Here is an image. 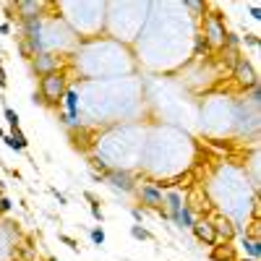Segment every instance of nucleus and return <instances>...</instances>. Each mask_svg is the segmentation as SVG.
Wrapping results in <instances>:
<instances>
[{"instance_id": "nucleus-1", "label": "nucleus", "mask_w": 261, "mask_h": 261, "mask_svg": "<svg viewBox=\"0 0 261 261\" xmlns=\"http://www.w3.org/2000/svg\"><path fill=\"white\" fill-rule=\"evenodd\" d=\"M65 78L63 73H50L42 76V84H39V99H45L47 105H58L65 94Z\"/></svg>"}, {"instance_id": "nucleus-2", "label": "nucleus", "mask_w": 261, "mask_h": 261, "mask_svg": "<svg viewBox=\"0 0 261 261\" xmlns=\"http://www.w3.org/2000/svg\"><path fill=\"white\" fill-rule=\"evenodd\" d=\"M225 24L219 21V16H206L204 21V45H212V47H225Z\"/></svg>"}, {"instance_id": "nucleus-3", "label": "nucleus", "mask_w": 261, "mask_h": 261, "mask_svg": "<svg viewBox=\"0 0 261 261\" xmlns=\"http://www.w3.org/2000/svg\"><path fill=\"white\" fill-rule=\"evenodd\" d=\"M63 102H65L63 123H68V126H78V123H81V115H78V89H76V86H68V89H65Z\"/></svg>"}, {"instance_id": "nucleus-4", "label": "nucleus", "mask_w": 261, "mask_h": 261, "mask_svg": "<svg viewBox=\"0 0 261 261\" xmlns=\"http://www.w3.org/2000/svg\"><path fill=\"white\" fill-rule=\"evenodd\" d=\"M235 78H238V84L246 86V89H256L259 86V76H256L254 65H251L246 58L235 60Z\"/></svg>"}, {"instance_id": "nucleus-5", "label": "nucleus", "mask_w": 261, "mask_h": 261, "mask_svg": "<svg viewBox=\"0 0 261 261\" xmlns=\"http://www.w3.org/2000/svg\"><path fill=\"white\" fill-rule=\"evenodd\" d=\"M32 65H34V71L39 76H50V73H58L60 60L55 55H50V53H37L34 60H32Z\"/></svg>"}, {"instance_id": "nucleus-6", "label": "nucleus", "mask_w": 261, "mask_h": 261, "mask_svg": "<svg viewBox=\"0 0 261 261\" xmlns=\"http://www.w3.org/2000/svg\"><path fill=\"white\" fill-rule=\"evenodd\" d=\"M107 183L113 186V188H118V191H133V178H130L126 170H110L107 173Z\"/></svg>"}, {"instance_id": "nucleus-7", "label": "nucleus", "mask_w": 261, "mask_h": 261, "mask_svg": "<svg viewBox=\"0 0 261 261\" xmlns=\"http://www.w3.org/2000/svg\"><path fill=\"white\" fill-rule=\"evenodd\" d=\"M138 194H141V201H144L146 206H152V209H159V206H162V201H165V198H162V191L154 188V186H144Z\"/></svg>"}, {"instance_id": "nucleus-8", "label": "nucleus", "mask_w": 261, "mask_h": 261, "mask_svg": "<svg viewBox=\"0 0 261 261\" xmlns=\"http://www.w3.org/2000/svg\"><path fill=\"white\" fill-rule=\"evenodd\" d=\"M3 141H5L8 149H13V152H24V149H26V136L18 128H11V133H5Z\"/></svg>"}, {"instance_id": "nucleus-9", "label": "nucleus", "mask_w": 261, "mask_h": 261, "mask_svg": "<svg viewBox=\"0 0 261 261\" xmlns=\"http://www.w3.org/2000/svg\"><path fill=\"white\" fill-rule=\"evenodd\" d=\"M194 233L198 235V240H206V243H214L217 240V233H214V227L212 222H206V219H198V222H194Z\"/></svg>"}, {"instance_id": "nucleus-10", "label": "nucleus", "mask_w": 261, "mask_h": 261, "mask_svg": "<svg viewBox=\"0 0 261 261\" xmlns=\"http://www.w3.org/2000/svg\"><path fill=\"white\" fill-rule=\"evenodd\" d=\"M42 5L45 3H18L16 8H18V13H21L24 21H34V18H39L37 13L42 11Z\"/></svg>"}, {"instance_id": "nucleus-11", "label": "nucleus", "mask_w": 261, "mask_h": 261, "mask_svg": "<svg viewBox=\"0 0 261 261\" xmlns=\"http://www.w3.org/2000/svg\"><path fill=\"white\" fill-rule=\"evenodd\" d=\"M173 219H175V225H178V227H194V222H196L188 206H183L178 214H173Z\"/></svg>"}, {"instance_id": "nucleus-12", "label": "nucleus", "mask_w": 261, "mask_h": 261, "mask_svg": "<svg viewBox=\"0 0 261 261\" xmlns=\"http://www.w3.org/2000/svg\"><path fill=\"white\" fill-rule=\"evenodd\" d=\"M165 201H167V209H170V217H173V214H178L180 209H183V204H180V194H175V191H173V194H167V196H165Z\"/></svg>"}, {"instance_id": "nucleus-13", "label": "nucleus", "mask_w": 261, "mask_h": 261, "mask_svg": "<svg viewBox=\"0 0 261 261\" xmlns=\"http://www.w3.org/2000/svg\"><path fill=\"white\" fill-rule=\"evenodd\" d=\"M243 248L248 251L251 256H254V261H259V256H261V248H259V240H248V238H243Z\"/></svg>"}, {"instance_id": "nucleus-14", "label": "nucleus", "mask_w": 261, "mask_h": 261, "mask_svg": "<svg viewBox=\"0 0 261 261\" xmlns=\"http://www.w3.org/2000/svg\"><path fill=\"white\" fill-rule=\"evenodd\" d=\"M130 235H133L136 240H149V238H152V235H149V230H144L141 225H133V227H130Z\"/></svg>"}, {"instance_id": "nucleus-15", "label": "nucleus", "mask_w": 261, "mask_h": 261, "mask_svg": "<svg viewBox=\"0 0 261 261\" xmlns=\"http://www.w3.org/2000/svg\"><path fill=\"white\" fill-rule=\"evenodd\" d=\"M3 115H5V120L11 123V128H18V113L16 110H11V107H3Z\"/></svg>"}, {"instance_id": "nucleus-16", "label": "nucleus", "mask_w": 261, "mask_h": 261, "mask_svg": "<svg viewBox=\"0 0 261 261\" xmlns=\"http://www.w3.org/2000/svg\"><path fill=\"white\" fill-rule=\"evenodd\" d=\"M89 235H92V240H94V246H102V243H105V230H102V227H97V230H92V233H89Z\"/></svg>"}, {"instance_id": "nucleus-17", "label": "nucleus", "mask_w": 261, "mask_h": 261, "mask_svg": "<svg viewBox=\"0 0 261 261\" xmlns=\"http://www.w3.org/2000/svg\"><path fill=\"white\" fill-rule=\"evenodd\" d=\"M248 13H251V18H254V21H261V8H259V5H251Z\"/></svg>"}, {"instance_id": "nucleus-18", "label": "nucleus", "mask_w": 261, "mask_h": 261, "mask_svg": "<svg viewBox=\"0 0 261 261\" xmlns=\"http://www.w3.org/2000/svg\"><path fill=\"white\" fill-rule=\"evenodd\" d=\"M92 217H94V219H99V222H102V219H105V214H102V209H99L97 204H92Z\"/></svg>"}, {"instance_id": "nucleus-19", "label": "nucleus", "mask_w": 261, "mask_h": 261, "mask_svg": "<svg viewBox=\"0 0 261 261\" xmlns=\"http://www.w3.org/2000/svg\"><path fill=\"white\" fill-rule=\"evenodd\" d=\"M130 214H133V219H136V222H141V219H144V212H141V209H133Z\"/></svg>"}, {"instance_id": "nucleus-20", "label": "nucleus", "mask_w": 261, "mask_h": 261, "mask_svg": "<svg viewBox=\"0 0 261 261\" xmlns=\"http://www.w3.org/2000/svg\"><path fill=\"white\" fill-rule=\"evenodd\" d=\"M0 34H11V24H0Z\"/></svg>"}, {"instance_id": "nucleus-21", "label": "nucleus", "mask_w": 261, "mask_h": 261, "mask_svg": "<svg viewBox=\"0 0 261 261\" xmlns=\"http://www.w3.org/2000/svg\"><path fill=\"white\" fill-rule=\"evenodd\" d=\"M60 240H63V243H68V246H71V248H76V243H73V240L68 238V235H60Z\"/></svg>"}, {"instance_id": "nucleus-22", "label": "nucleus", "mask_w": 261, "mask_h": 261, "mask_svg": "<svg viewBox=\"0 0 261 261\" xmlns=\"http://www.w3.org/2000/svg\"><path fill=\"white\" fill-rule=\"evenodd\" d=\"M3 136H5V130H3V128H0V141H3Z\"/></svg>"}]
</instances>
